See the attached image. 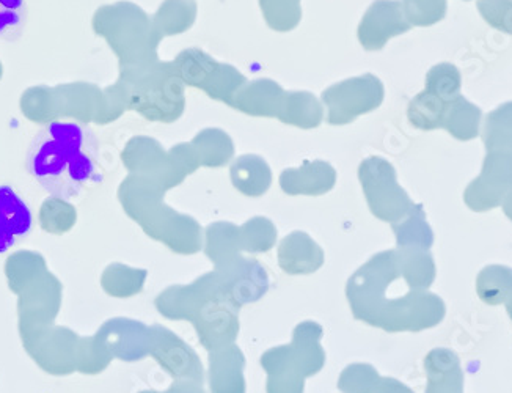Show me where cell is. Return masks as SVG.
<instances>
[{
  "instance_id": "obj_1",
  "label": "cell",
  "mask_w": 512,
  "mask_h": 393,
  "mask_svg": "<svg viewBox=\"0 0 512 393\" xmlns=\"http://www.w3.org/2000/svg\"><path fill=\"white\" fill-rule=\"evenodd\" d=\"M101 142L92 126L54 120L38 129L26 151L27 175L54 199L68 202L103 178Z\"/></svg>"
},
{
  "instance_id": "obj_2",
  "label": "cell",
  "mask_w": 512,
  "mask_h": 393,
  "mask_svg": "<svg viewBox=\"0 0 512 393\" xmlns=\"http://www.w3.org/2000/svg\"><path fill=\"white\" fill-rule=\"evenodd\" d=\"M35 225L32 208L10 184H0V254L29 238Z\"/></svg>"
},
{
  "instance_id": "obj_3",
  "label": "cell",
  "mask_w": 512,
  "mask_h": 393,
  "mask_svg": "<svg viewBox=\"0 0 512 393\" xmlns=\"http://www.w3.org/2000/svg\"><path fill=\"white\" fill-rule=\"evenodd\" d=\"M29 19L27 0H0V41L16 43L21 40Z\"/></svg>"
}]
</instances>
